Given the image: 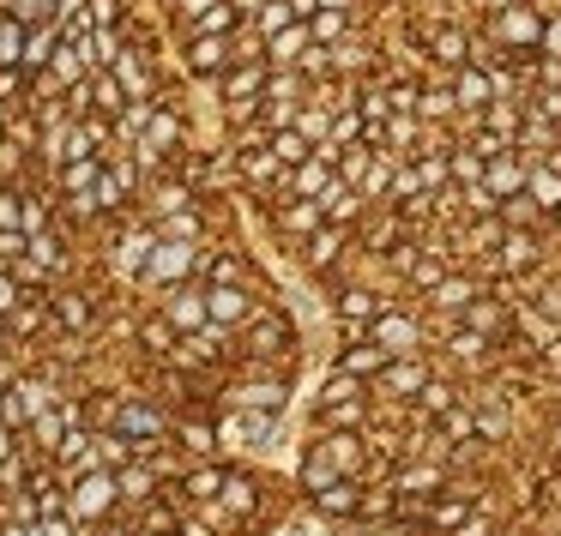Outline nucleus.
I'll use <instances>...</instances> for the list:
<instances>
[{
	"instance_id": "f257e3e1",
	"label": "nucleus",
	"mask_w": 561,
	"mask_h": 536,
	"mask_svg": "<svg viewBox=\"0 0 561 536\" xmlns=\"http://www.w3.org/2000/svg\"><path fill=\"white\" fill-rule=\"evenodd\" d=\"M115 500H122V494H115V470H85V476L67 482V518L91 524V518H103Z\"/></svg>"
},
{
	"instance_id": "f03ea898",
	"label": "nucleus",
	"mask_w": 561,
	"mask_h": 536,
	"mask_svg": "<svg viewBox=\"0 0 561 536\" xmlns=\"http://www.w3.org/2000/svg\"><path fill=\"white\" fill-rule=\"evenodd\" d=\"M110 428H115V434H127V440H134V446H158V440L170 434V422H163V416L151 410V404H127V398L115 404Z\"/></svg>"
},
{
	"instance_id": "7ed1b4c3",
	"label": "nucleus",
	"mask_w": 561,
	"mask_h": 536,
	"mask_svg": "<svg viewBox=\"0 0 561 536\" xmlns=\"http://www.w3.org/2000/svg\"><path fill=\"white\" fill-rule=\"evenodd\" d=\"M163 319H170L182 338H194L199 326H211V319H206V290H194V283H175V290L163 295Z\"/></svg>"
},
{
	"instance_id": "20e7f679",
	"label": "nucleus",
	"mask_w": 561,
	"mask_h": 536,
	"mask_svg": "<svg viewBox=\"0 0 561 536\" xmlns=\"http://www.w3.org/2000/svg\"><path fill=\"white\" fill-rule=\"evenodd\" d=\"M194 266H199V242H158V247H151L146 278L151 283H182Z\"/></svg>"
},
{
	"instance_id": "39448f33",
	"label": "nucleus",
	"mask_w": 561,
	"mask_h": 536,
	"mask_svg": "<svg viewBox=\"0 0 561 536\" xmlns=\"http://www.w3.org/2000/svg\"><path fill=\"white\" fill-rule=\"evenodd\" d=\"M110 79L127 91V103H146V97H151V61H146L139 49H122V55H115V61H110Z\"/></svg>"
},
{
	"instance_id": "423d86ee",
	"label": "nucleus",
	"mask_w": 561,
	"mask_h": 536,
	"mask_svg": "<svg viewBox=\"0 0 561 536\" xmlns=\"http://www.w3.org/2000/svg\"><path fill=\"white\" fill-rule=\"evenodd\" d=\"M260 85H266V73H260L254 61L224 67V73H218V97L230 103V115H236V109H248V97H260Z\"/></svg>"
},
{
	"instance_id": "0eeeda50",
	"label": "nucleus",
	"mask_w": 561,
	"mask_h": 536,
	"mask_svg": "<svg viewBox=\"0 0 561 536\" xmlns=\"http://www.w3.org/2000/svg\"><path fill=\"white\" fill-rule=\"evenodd\" d=\"M13 404H19L25 422H37L43 410H55V380L49 374H19L13 380Z\"/></svg>"
},
{
	"instance_id": "6e6552de",
	"label": "nucleus",
	"mask_w": 561,
	"mask_h": 536,
	"mask_svg": "<svg viewBox=\"0 0 561 536\" xmlns=\"http://www.w3.org/2000/svg\"><path fill=\"white\" fill-rule=\"evenodd\" d=\"M175 145H182V121H175L170 109H151L146 133H139V151H146V158H163V151H175Z\"/></svg>"
},
{
	"instance_id": "1a4fd4ad",
	"label": "nucleus",
	"mask_w": 561,
	"mask_h": 536,
	"mask_svg": "<svg viewBox=\"0 0 561 536\" xmlns=\"http://www.w3.org/2000/svg\"><path fill=\"white\" fill-rule=\"evenodd\" d=\"M242 314H248V295L236 290V283H211L206 290V319L211 326H236Z\"/></svg>"
},
{
	"instance_id": "9d476101",
	"label": "nucleus",
	"mask_w": 561,
	"mask_h": 536,
	"mask_svg": "<svg viewBox=\"0 0 561 536\" xmlns=\"http://www.w3.org/2000/svg\"><path fill=\"white\" fill-rule=\"evenodd\" d=\"M91 452H98V470H127V464L139 458V446H134L127 434H115V428L91 434Z\"/></svg>"
},
{
	"instance_id": "9b49d317",
	"label": "nucleus",
	"mask_w": 561,
	"mask_h": 536,
	"mask_svg": "<svg viewBox=\"0 0 561 536\" xmlns=\"http://www.w3.org/2000/svg\"><path fill=\"white\" fill-rule=\"evenodd\" d=\"M98 175H103L98 158H67V163H61V194H73L79 206H85V199L98 194Z\"/></svg>"
},
{
	"instance_id": "f8f14e48",
	"label": "nucleus",
	"mask_w": 561,
	"mask_h": 536,
	"mask_svg": "<svg viewBox=\"0 0 561 536\" xmlns=\"http://www.w3.org/2000/svg\"><path fill=\"white\" fill-rule=\"evenodd\" d=\"M236 55H230V43L224 37H194L187 43V73H224Z\"/></svg>"
},
{
	"instance_id": "ddd939ff",
	"label": "nucleus",
	"mask_w": 561,
	"mask_h": 536,
	"mask_svg": "<svg viewBox=\"0 0 561 536\" xmlns=\"http://www.w3.org/2000/svg\"><path fill=\"white\" fill-rule=\"evenodd\" d=\"M218 440H230V446H260V440L272 434V416H224L218 428H211Z\"/></svg>"
},
{
	"instance_id": "4468645a",
	"label": "nucleus",
	"mask_w": 561,
	"mask_h": 536,
	"mask_svg": "<svg viewBox=\"0 0 561 536\" xmlns=\"http://www.w3.org/2000/svg\"><path fill=\"white\" fill-rule=\"evenodd\" d=\"M49 314L61 319L67 331H91V319H98V307H91V295H79V290H61L49 302Z\"/></svg>"
},
{
	"instance_id": "2eb2a0df",
	"label": "nucleus",
	"mask_w": 561,
	"mask_h": 536,
	"mask_svg": "<svg viewBox=\"0 0 561 536\" xmlns=\"http://www.w3.org/2000/svg\"><path fill=\"white\" fill-rule=\"evenodd\" d=\"M115 494L122 500H151L158 494V470H151L146 458H134L127 470H115Z\"/></svg>"
},
{
	"instance_id": "dca6fc26",
	"label": "nucleus",
	"mask_w": 561,
	"mask_h": 536,
	"mask_svg": "<svg viewBox=\"0 0 561 536\" xmlns=\"http://www.w3.org/2000/svg\"><path fill=\"white\" fill-rule=\"evenodd\" d=\"M0 326H7V338H31V331H43V326H49V307H43V302H31V295H25V302H19L13 314L0 319Z\"/></svg>"
},
{
	"instance_id": "f3484780",
	"label": "nucleus",
	"mask_w": 561,
	"mask_h": 536,
	"mask_svg": "<svg viewBox=\"0 0 561 536\" xmlns=\"http://www.w3.org/2000/svg\"><path fill=\"white\" fill-rule=\"evenodd\" d=\"M151 247H158V235H151V230H127L122 235V254H115V259H122V271H146L151 266Z\"/></svg>"
},
{
	"instance_id": "a211bd4d",
	"label": "nucleus",
	"mask_w": 561,
	"mask_h": 536,
	"mask_svg": "<svg viewBox=\"0 0 561 536\" xmlns=\"http://www.w3.org/2000/svg\"><path fill=\"white\" fill-rule=\"evenodd\" d=\"M151 235H158V242H199V218L194 211H170V218L151 223Z\"/></svg>"
},
{
	"instance_id": "6ab92c4d",
	"label": "nucleus",
	"mask_w": 561,
	"mask_h": 536,
	"mask_svg": "<svg viewBox=\"0 0 561 536\" xmlns=\"http://www.w3.org/2000/svg\"><path fill=\"white\" fill-rule=\"evenodd\" d=\"M170 446H175V452H194V458H206V452L218 446V434H211L206 422H182V428H175V440H170Z\"/></svg>"
},
{
	"instance_id": "aec40b11",
	"label": "nucleus",
	"mask_w": 561,
	"mask_h": 536,
	"mask_svg": "<svg viewBox=\"0 0 561 536\" xmlns=\"http://www.w3.org/2000/svg\"><path fill=\"white\" fill-rule=\"evenodd\" d=\"M25 31H31V25H19V19H0V67H19V61H25Z\"/></svg>"
},
{
	"instance_id": "412c9836",
	"label": "nucleus",
	"mask_w": 561,
	"mask_h": 536,
	"mask_svg": "<svg viewBox=\"0 0 561 536\" xmlns=\"http://www.w3.org/2000/svg\"><path fill=\"white\" fill-rule=\"evenodd\" d=\"M25 91H31V73H25V67H0V103H7V109H13Z\"/></svg>"
},
{
	"instance_id": "4be33fe9",
	"label": "nucleus",
	"mask_w": 561,
	"mask_h": 536,
	"mask_svg": "<svg viewBox=\"0 0 561 536\" xmlns=\"http://www.w3.org/2000/svg\"><path fill=\"white\" fill-rule=\"evenodd\" d=\"M139 338H146L151 343V350H175V326H170V319H146V326H139Z\"/></svg>"
},
{
	"instance_id": "5701e85b",
	"label": "nucleus",
	"mask_w": 561,
	"mask_h": 536,
	"mask_svg": "<svg viewBox=\"0 0 561 536\" xmlns=\"http://www.w3.org/2000/svg\"><path fill=\"white\" fill-rule=\"evenodd\" d=\"M19 302H25V290H19V278H13V271L0 266V319L13 314V307H19Z\"/></svg>"
},
{
	"instance_id": "b1692460",
	"label": "nucleus",
	"mask_w": 561,
	"mask_h": 536,
	"mask_svg": "<svg viewBox=\"0 0 561 536\" xmlns=\"http://www.w3.org/2000/svg\"><path fill=\"white\" fill-rule=\"evenodd\" d=\"M302 31H278V43H272V61H296V55H302Z\"/></svg>"
},
{
	"instance_id": "393cba45",
	"label": "nucleus",
	"mask_w": 561,
	"mask_h": 536,
	"mask_svg": "<svg viewBox=\"0 0 561 536\" xmlns=\"http://www.w3.org/2000/svg\"><path fill=\"white\" fill-rule=\"evenodd\" d=\"M290 7H284V0H272V7H260V31H284V25H290Z\"/></svg>"
},
{
	"instance_id": "a878e982",
	"label": "nucleus",
	"mask_w": 561,
	"mask_h": 536,
	"mask_svg": "<svg viewBox=\"0 0 561 536\" xmlns=\"http://www.w3.org/2000/svg\"><path fill=\"white\" fill-rule=\"evenodd\" d=\"M13 259H25V235H19V230H0V266H13Z\"/></svg>"
},
{
	"instance_id": "bb28decb",
	"label": "nucleus",
	"mask_w": 561,
	"mask_h": 536,
	"mask_svg": "<svg viewBox=\"0 0 561 536\" xmlns=\"http://www.w3.org/2000/svg\"><path fill=\"white\" fill-rule=\"evenodd\" d=\"M272 158H278V163H296V158H302V139H296V133H278V139H272Z\"/></svg>"
},
{
	"instance_id": "cd10ccee",
	"label": "nucleus",
	"mask_w": 561,
	"mask_h": 536,
	"mask_svg": "<svg viewBox=\"0 0 561 536\" xmlns=\"http://www.w3.org/2000/svg\"><path fill=\"white\" fill-rule=\"evenodd\" d=\"M296 187H302V194H320V187H327V163H308V170L296 175Z\"/></svg>"
},
{
	"instance_id": "c85d7f7f",
	"label": "nucleus",
	"mask_w": 561,
	"mask_h": 536,
	"mask_svg": "<svg viewBox=\"0 0 561 536\" xmlns=\"http://www.w3.org/2000/svg\"><path fill=\"white\" fill-rule=\"evenodd\" d=\"M314 211L320 206H290V211H284V230H308V223H314Z\"/></svg>"
},
{
	"instance_id": "c756f323",
	"label": "nucleus",
	"mask_w": 561,
	"mask_h": 536,
	"mask_svg": "<svg viewBox=\"0 0 561 536\" xmlns=\"http://www.w3.org/2000/svg\"><path fill=\"white\" fill-rule=\"evenodd\" d=\"M236 404H278V386H248L236 392Z\"/></svg>"
},
{
	"instance_id": "7c9ffc66",
	"label": "nucleus",
	"mask_w": 561,
	"mask_h": 536,
	"mask_svg": "<svg viewBox=\"0 0 561 536\" xmlns=\"http://www.w3.org/2000/svg\"><path fill=\"white\" fill-rule=\"evenodd\" d=\"M19 163H25V151H19V145H0V182H7V175H19Z\"/></svg>"
},
{
	"instance_id": "2f4dec72",
	"label": "nucleus",
	"mask_w": 561,
	"mask_h": 536,
	"mask_svg": "<svg viewBox=\"0 0 561 536\" xmlns=\"http://www.w3.org/2000/svg\"><path fill=\"white\" fill-rule=\"evenodd\" d=\"M380 338H387V343H411V326H404V319H387V326H380Z\"/></svg>"
},
{
	"instance_id": "473e14b6",
	"label": "nucleus",
	"mask_w": 561,
	"mask_h": 536,
	"mask_svg": "<svg viewBox=\"0 0 561 536\" xmlns=\"http://www.w3.org/2000/svg\"><path fill=\"white\" fill-rule=\"evenodd\" d=\"M278 338H284L278 326H260V331H254V350H278Z\"/></svg>"
},
{
	"instance_id": "72a5a7b5",
	"label": "nucleus",
	"mask_w": 561,
	"mask_h": 536,
	"mask_svg": "<svg viewBox=\"0 0 561 536\" xmlns=\"http://www.w3.org/2000/svg\"><path fill=\"white\" fill-rule=\"evenodd\" d=\"M103 536H134V531H103Z\"/></svg>"
},
{
	"instance_id": "f704fd0d",
	"label": "nucleus",
	"mask_w": 561,
	"mask_h": 536,
	"mask_svg": "<svg viewBox=\"0 0 561 536\" xmlns=\"http://www.w3.org/2000/svg\"><path fill=\"white\" fill-rule=\"evenodd\" d=\"M0 19H7V13H0Z\"/></svg>"
}]
</instances>
